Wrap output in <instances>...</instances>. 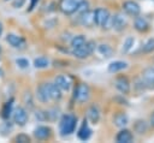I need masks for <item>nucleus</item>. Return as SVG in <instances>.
I'll list each match as a JSON object with an SVG mask.
<instances>
[{
  "mask_svg": "<svg viewBox=\"0 0 154 143\" xmlns=\"http://www.w3.org/2000/svg\"><path fill=\"white\" fill-rule=\"evenodd\" d=\"M85 37L83 36V35H76V36H73L72 37V40H71V48L73 49V48H77V47H79V46H82L83 43H85Z\"/></svg>",
  "mask_w": 154,
  "mask_h": 143,
  "instance_id": "obj_26",
  "label": "nucleus"
},
{
  "mask_svg": "<svg viewBox=\"0 0 154 143\" xmlns=\"http://www.w3.org/2000/svg\"><path fill=\"white\" fill-rule=\"evenodd\" d=\"M76 124H77V119H76L75 115H72V114L63 115V118L60 120V124H59V131H60L61 136L71 135L75 131Z\"/></svg>",
  "mask_w": 154,
  "mask_h": 143,
  "instance_id": "obj_1",
  "label": "nucleus"
},
{
  "mask_svg": "<svg viewBox=\"0 0 154 143\" xmlns=\"http://www.w3.org/2000/svg\"><path fill=\"white\" fill-rule=\"evenodd\" d=\"M37 2H38V0H31V4H30V6H29V11H32Z\"/></svg>",
  "mask_w": 154,
  "mask_h": 143,
  "instance_id": "obj_34",
  "label": "nucleus"
},
{
  "mask_svg": "<svg viewBox=\"0 0 154 143\" xmlns=\"http://www.w3.org/2000/svg\"><path fill=\"white\" fill-rule=\"evenodd\" d=\"M94 19H95V24L103 28V29H108L111 28V19L112 16L109 14V11L106 8H96L94 11Z\"/></svg>",
  "mask_w": 154,
  "mask_h": 143,
  "instance_id": "obj_2",
  "label": "nucleus"
},
{
  "mask_svg": "<svg viewBox=\"0 0 154 143\" xmlns=\"http://www.w3.org/2000/svg\"><path fill=\"white\" fill-rule=\"evenodd\" d=\"M35 117H36V119H38V120H46V119H48V114H47V112H45V111H37V112L35 113Z\"/></svg>",
  "mask_w": 154,
  "mask_h": 143,
  "instance_id": "obj_32",
  "label": "nucleus"
},
{
  "mask_svg": "<svg viewBox=\"0 0 154 143\" xmlns=\"http://www.w3.org/2000/svg\"><path fill=\"white\" fill-rule=\"evenodd\" d=\"M16 142H18V143H28V142H30V137L28 135H25V133H19V135L16 136Z\"/></svg>",
  "mask_w": 154,
  "mask_h": 143,
  "instance_id": "obj_31",
  "label": "nucleus"
},
{
  "mask_svg": "<svg viewBox=\"0 0 154 143\" xmlns=\"http://www.w3.org/2000/svg\"><path fill=\"white\" fill-rule=\"evenodd\" d=\"M12 108H13V99H10V100L4 105L2 109H1V117H2L4 119H8L10 115L12 114V112H13Z\"/></svg>",
  "mask_w": 154,
  "mask_h": 143,
  "instance_id": "obj_23",
  "label": "nucleus"
},
{
  "mask_svg": "<svg viewBox=\"0 0 154 143\" xmlns=\"http://www.w3.org/2000/svg\"><path fill=\"white\" fill-rule=\"evenodd\" d=\"M128 67V62L126 61H123V60H116V61H112L109 65H108V72L111 73H116V72H119L124 68Z\"/></svg>",
  "mask_w": 154,
  "mask_h": 143,
  "instance_id": "obj_20",
  "label": "nucleus"
},
{
  "mask_svg": "<svg viewBox=\"0 0 154 143\" xmlns=\"http://www.w3.org/2000/svg\"><path fill=\"white\" fill-rule=\"evenodd\" d=\"M12 113H13V121H14L17 125L24 126V125L26 124L29 115H28V112H26V109H25L24 107L18 106Z\"/></svg>",
  "mask_w": 154,
  "mask_h": 143,
  "instance_id": "obj_6",
  "label": "nucleus"
},
{
  "mask_svg": "<svg viewBox=\"0 0 154 143\" xmlns=\"http://www.w3.org/2000/svg\"><path fill=\"white\" fill-rule=\"evenodd\" d=\"M16 64H17V66L19 68H23V70H25V68L29 67V60L25 59V58H18V59H16Z\"/></svg>",
  "mask_w": 154,
  "mask_h": 143,
  "instance_id": "obj_30",
  "label": "nucleus"
},
{
  "mask_svg": "<svg viewBox=\"0 0 154 143\" xmlns=\"http://www.w3.org/2000/svg\"><path fill=\"white\" fill-rule=\"evenodd\" d=\"M77 136H78V138H79L81 141H87V139H89V137L91 136V129L88 126V124H87V120H85V119H84V121H83V124H82L81 129L78 130Z\"/></svg>",
  "mask_w": 154,
  "mask_h": 143,
  "instance_id": "obj_18",
  "label": "nucleus"
},
{
  "mask_svg": "<svg viewBox=\"0 0 154 143\" xmlns=\"http://www.w3.org/2000/svg\"><path fill=\"white\" fill-rule=\"evenodd\" d=\"M134 25H135V29L137 31H140V32H146L149 29V23L143 17H137L136 16V19H135Z\"/></svg>",
  "mask_w": 154,
  "mask_h": 143,
  "instance_id": "obj_19",
  "label": "nucleus"
},
{
  "mask_svg": "<svg viewBox=\"0 0 154 143\" xmlns=\"http://www.w3.org/2000/svg\"><path fill=\"white\" fill-rule=\"evenodd\" d=\"M90 96V89L87 84H78L73 91V97L77 102H85Z\"/></svg>",
  "mask_w": 154,
  "mask_h": 143,
  "instance_id": "obj_4",
  "label": "nucleus"
},
{
  "mask_svg": "<svg viewBox=\"0 0 154 143\" xmlns=\"http://www.w3.org/2000/svg\"><path fill=\"white\" fill-rule=\"evenodd\" d=\"M2 31H4V26H2V23L0 22V36L2 35Z\"/></svg>",
  "mask_w": 154,
  "mask_h": 143,
  "instance_id": "obj_36",
  "label": "nucleus"
},
{
  "mask_svg": "<svg viewBox=\"0 0 154 143\" xmlns=\"http://www.w3.org/2000/svg\"><path fill=\"white\" fill-rule=\"evenodd\" d=\"M95 47H96V43L94 41H85V43H83L82 46L72 49V55L78 59L88 58L94 52Z\"/></svg>",
  "mask_w": 154,
  "mask_h": 143,
  "instance_id": "obj_3",
  "label": "nucleus"
},
{
  "mask_svg": "<svg viewBox=\"0 0 154 143\" xmlns=\"http://www.w3.org/2000/svg\"><path fill=\"white\" fill-rule=\"evenodd\" d=\"M26 2V0H13L12 1V6L14 8H20L24 6V4Z\"/></svg>",
  "mask_w": 154,
  "mask_h": 143,
  "instance_id": "obj_33",
  "label": "nucleus"
},
{
  "mask_svg": "<svg viewBox=\"0 0 154 143\" xmlns=\"http://www.w3.org/2000/svg\"><path fill=\"white\" fill-rule=\"evenodd\" d=\"M54 84L61 90V91H69L71 88V82L66 76H58L54 79Z\"/></svg>",
  "mask_w": 154,
  "mask_h": 143,
  "instance_id": "obj_14",
  "label": "nucleus"
},
{
  "mask_svg": "<svg viewBox=\"0 0 154 143\" xmlns=\"http://www.w3.org/2000/svg\"><path fill=\"white\" fill-rule=\"evenodd\" d=\"M5 1H8V0H5Z\"/></svg>",
  "mask_w": 154,
  "mask_h": 143,
  "instance_id": "obj_38",
  "label": "nucleus"
},
{
  "mask_svg": "<svg viewBox=\"0 0 154 143\" xmlns=\"http://www.w3.org/2000/svg\"><path fill=\"white\" fill-rule=\"evenodd\" d=\"M51 133H52L51 127L45 126V125L37 126V127L34 130V136H35L37 139H41V141H42V139H47V138H49Z\"/></svg>",
  "mask_w": 154,
  "mask_h": 143,
  "instance_id": "obj_15",
  "label": "nucleus"
},
{
  "mask_svg": "<svg viewBox=\"0 0 154 143\" xmlns=\"http://www.w3.org/2000/svg\"><path fill=\"white\" fill-rule=\"evenodd\" d=\"M123 10L125 13H128L129 16H132V17H136L140 14L141 12V7L140 5L136 2V1H132V0H128L123 4Z\"/></svg>",
  "mask_w": 154,
  "mask_h": 143,
  "instance_id": "obj_9",
  "label": "nucleus"
},
{
  "mask_svg": "<svg viewBox=\"0 0 154 143\" xmlns=\"http://www.w3.org/2000/svg\"><path fill=\"white\" fill-rule=\"evenodd\" d=\"M49 65V60L45 56H38L34 60V66L36 68H46Z\"/></svg>",
  "mask_w": 154,
  "mask_h": 143,
  "instance_id": "obj_25",
  "label": "nucleus"
},
{
  "mask_svg": "<svg viewBox=\"0 0 154 143\" xmlns=\"http://www.w3.org/2000/svg\"><path fill=\"white\" fill-rule=\"evenodd\" d=\"M134 43H135V38H134L132 36H129V37H126V40H125V41H124V43H123L122 53H128V52H129V50L132 48Z\"/></svg>",
  "mask_w": 154,
  "mask_h": 143,
  "instance_id": "obj_28",
  "label": "nucleus"
},
{
  "mask_svg": "<svg viewBox=\"0 0 154 143\" xmlns=\"http://www.w3.org/2000/svg\"><path fill=\"white\" fill-rule=\"evenodd\" d=\"M111 26H112L116 31H122V30H124L125 26H126V19L124 18L123 14L117 13V14H114V16L112 17V19H111Z\"/></svg>",
  "mask_w": 154,
  "mask_h": 143,
  "instance_id": "obj_10",
  "label": "nucleus"
},
{
  "mask_svg": "<svg viewBox=\"0 0 154 143\" xmlns=\"http://www.w3.org/2000/svg\"><path fill=\"white\" fill-rule=\"evenodd\" d=\"M142 83L144 88L154 89V67H147L142 72Z\"/></svg>",
  "mask_w": 154,
  "mask_h": 143,
  "instance_id": "obj_7",
  "label": "nucleus"
},
{
  "mask_svg": "<svg viewBox=\"0 0 154 143\" xmlns=\"http://www.w3.org/2000/svg\"><path fill=\"white\" fill-rule=\"evenodd\" d=\"M36 96L40 102H48L51 100L49 97V91H48V83H41L37 89H36Z\"/></svg>",
  "mask_w": 154,
  "mask_h": 143,
  "instance_id": "obj_11",
  "label": "nucleus"
},
{
  "mask_svg": "<svg viewBox=\"0 0 154 143\" xmlns=\"http://www.w3.org/2000/svg\"><path fill=\"white\" fill-rule=\"evenodd\" d=\"M79 22L82 25L84 26H93L95 24V19H94V11L91 10H87L83 13H79Z\"/></svg>",
  "mask_w": 154,
  "mask_h": 143,
  "instance_id": "obj_13",
  "label": "nucleus"
},
{
  "mask_svg": "<svg viewBox=\"0 0 154 143\" xmlns=\"http://www.w3.org/2000/svg\"><path fill=\"white\" fill-rule=\"evenodd\" d=\"M149 123H150V125L154 127V112H153L152 115H150V121H149Z\"/></svg>",
  "mask_w": 154,
  "mask_h": 143,
  "instance_id": "obj_35",
  "label": "nucleus"
},
{
  "mask_svg": "<svg viewBox=\"0 0 154 143\" xmlns=\"http://www.w3.org/2000/svg\"><path fill=\"white\" fill-rule=\"evenodd\" d=\"M87 117H88V120L91 123V124H97L99 120H100V109L97 106L93 105L88 108V112H87Z\"/></svg>",
  "mask_w": 154,
  "mask_h": 143,
  "instance_id": "obj_16",
  "label": "nucleus"
},
{
  "mask_svg": "<svg viewBox=\"0 0 154 143\" xmlns=\"http://www.w3.org/2000/svg\"><path fill=\"white\" fill-rule=\"evenodd\" d=\"M134 129H135L136 132H138V133L142 135V133L147 132L148 126H147V123H146L144 120H137V121L135 123V125H134Z\"/></svg>",
  "mask_w": 154,
  "mask_h": 143,
  "instance_id": "obj_27",
  "label": "nucleus"
},
{
  "mask_svg": "<svg viewBox=\"0 0 154 143\" xmlns=\"http://www.w3.org/2000/svg\"><path fill=\"white\" fill-rule=\"evenodd\" d=\"M82 0H61L59 7L64 14H72L77 11V7Z\"/></svg>",
  "mask_w": 154,
  "mask_h": 143,
  "instance_id": "obj_5",
  "label": "nucleus"
},
{
  "mask_svg": "<svg viewBox=\"0 0 154 143\" xmlns=\"http://www.w3.org/2000/svg\"><path fill=\"white\" fill-rule=\"evenodd\" d=\"M0 53H1V46H0Z\"/></svg>",
  "mask_w": 154,
  "mask_h": 143,
  "instance_id": "obj_37",
  "label": "nucleus"
},
{
  "mask_svg": "<svg viewBox=\"0 0 154 143\" xmlns=\"http://www.w3.org/2000/svg\"><path fill=\"white\" fill-rule=\"evenodd\" d=\"M132 133L130 132V130L128 129H123L118 132L117 137H116V141L118 143H130L132 141Z\"/></svg>",
  "mask_w": 154,
  "mask_h": 143,
  "instance_id": "obj_17",
  "label": "nucleus"
},
{
  "mask_svg": "<svg viewBox=\"0 0 154 143\" xmlns=\"http://www.w3.org/2000/svg\"><path fill=\"white\" fill-rule=\"evenodd\" d=\"M142 50H143L144 53H150V52L154 50V37H153V38H149V40L143 44Z\"/></svg>",
  "mask_w": 154,
  "mask_h": 143,
  "instance_id": "obj_29",
  "label": "nucleus"
},
{
  "mask_svg": "<svg viewBox=\"0 0 154 143\" xmlns=\"http://www.w3.org/2000/svg\"><path fill=\"white\" fill-rule=\"evenodd\" d=\"M6 42L12 46L13 48H17V49H23L25 48V40L16 34H7L6 36Z\"/></svg>",
  "mask_w": 154,
  "mask_h": 143,
  "instance_id": "obj_8",
  "label": "nucleus"
},
{
  "mask_svg": "<svg viewBox=\"0 0 154 143\" xmlns=\"http://www.w3.org/2000/svg\"><path fill=\"white\" fill-rule=\"evenodd\" d=\"M97 52L102 55V56H106V58H109L112 55V48L108 46V44H99L97 46Z\"/></svg>",
  "mask_w": 154,
  "mask_h": 143,
  "instance_id": "obj_24",
  "label": "nucleus"
},
{
  "mask_svg": "<svg viewBox=\"0 0 154 143\" xmlns=\"http://www.w3.org/2000/svg\"><path fill=\"white\" fill-rule=\"evenodd\" d=\"M48 91H49V97L51 100L58 101L61 99V90L54 84V83H48Z\"/></svg>",
  "mask_w": 154,
  "mask_h": 143,
  "instance_id": "obj_22",
  "label": "nucleus"
},
{
  "mask_svg": "<svg viewBox=\"0 0 154 143\" xmlns=\"http://www.w3.org/2000/svg\"><path fill=\"white\" fill-rule=\"evenodd\" d=\"M128 123H129V118H128V115L125 113L119 112L113 117V124L116 126H118V127H124Z\"/></svg>",
  "mask_w": 154,
  "mask_h": 143,
  "instance_id": "obj_21",
  "label": "nucleus"
},
{
  "mask_svg": "<svg viewBox=\"0 0 154 143\" xmlns=\"http://www.w3.org/2000/svg\"><path fill=\"white\" fill-rule=\"evenodd\" d=\"M114 85L122 94H129V91H130V82L125 76H119L116 79Z\"/></svg>",
  "mask_w": 154,
  "mask_h": 143,
  "instance_id": "obj_12",
  "label": "nucleus"
}]
</instances>
